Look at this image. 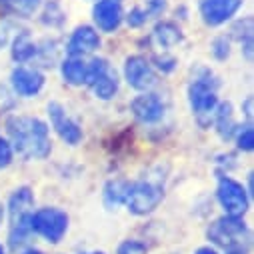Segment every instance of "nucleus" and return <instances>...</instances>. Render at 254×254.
Here are the masks:
<instances>
[{"label":"nucleus","mask_w":254,"mask_h":254,"mask_svg":"<svg viewBox=\"0 0 254 254\" xmlns=\"http://www.w3.org/2000/svg\"><path fill=\"white\" fill-rule=\"evenodd\" d=\"M10 146L24 160H42L50 154L48 124L34 116H10L6 120Z\"/></svg>","instance_id":"1"},{"label":"nucleus","mask_w":254,"mask_h":254,"mask_svg":"<svg viewBox=\"0 0 254 254\" xmlns=\"http://www.w3.org/2000/svg\"><path fill=\"white\" fill-rule=\"evenodd\" d=\"M166 172H168V166H162V164L152 166L140 180H136L128 186L124 204L128 206V210L132 214H138V216L148 214L160 204V200L164 196Z\"/></svg>","instance_id":"2"},{"label":"nucleus","mask_w":254,"mask_h":254,"mask_svg":"<svg viewBox=\"0 0 254 254\" xmlns=\"http://www.w3.org/2000/svg\"><path fill=\"white\" fill-rule=\"evenodd\" d=\"M32 206H34V194L28 186L16 188L10 200H8V216H10V230H8V244L10 248L22 246L30 232V220H32Z\"/></svg>","instance_id":"3"},{"label":"nucleus","mask_w":254,"mask_h":254,"mask_svg":"<svg viewBox=\"0 0 254 254\" xmlns=\"http://www.w3.org/2000/svg\"><path fill=\"white\" fill-rule=\"evenodd\" d=\"M216 90H218V80L214 78V74L208 68L198 66L196 74L188 84V102L202 124H204V118H210L218 106Z\"/></svg>","instance_id":"4"},{"label":"nucleus","mask_w":254,"mask_h":254,"mask_svg":"<svg viewBox=\"0 0 254 254\" xmlns=\"http://www.w3.org/2000/svg\"><path fill=\"white\" fill-rule=\"evenodd\" d=\"M208 238L228 250H242L244 244H248L250 240V232L246 222L240 216H222L218 220H214L208 228Z\"/></svg>","instance_id":"5"},{"label":"nucleus","mask_w":254,"mask_h":254,"mask_svg":"<svg viewBox=\"0 0 254 254\" xmlns=\"http://www.w3.org/2000/svg\"><path fill=\"white\" fill-rule=\"evenodd\" d=\"M30 226H32V232L42 236L46 242L56 244L64 238V234L68 230V214L60 208H54V206L40 208V210L32 212Z\"/></svg>","instance_id":"6"},{"label":"nucleus","mask_w":254,"mask_h":254,"mask_svg":"<svg viewBox=\"0 0 254 254\" xmlns=\"http://www.w3.org/2000/svg\"><path fill=\"white\" fill-rule=\"evenodd\" d=\"M216 196L228 216H242L248 210V192L240 182H236L230 176H222L218 180Z\"/></svg>","instance_id":"7"},{"label":"nucleus","mask_w":254,"mask_h":254,"mask_svg":"<svg viewBox=\"0 0 254 254\" xmlns=\"http://www.w3.org/2000/svg\"><path fill=\"white\" fill-rule=\"evenodd\" d=\"M124 78L136 90H150L156 84V72L144 56H128L124 62Z\"/></svg>","instance_id":"8"},{"label":"nucleus","mask_w":254,"mask_h":254,"mask_svg":"<svg viewBox=\"0 0 254 254\" xmlns=\"http://www.w3.org/2000/svg\"><path fill=\"white\" fill-rule=\"evenodd\" d=\"M48 116H50V122H52V128L56 130V134L64 140L66 144L76 146L82 140V130H80L78 122H74L66 114V110L62 108V104L50 102L48 104Z\"/></svg>","instance_id":"9"},{"label":"nucleus","mask_w":254,"mask_h":254,"mask_svg":"<svg viewBox=\"0 0 254 254\" xmlns=\"http://www.w3.org/2000/svg\"><path fill=\"white\" fill-rule=\"evenodd\" d=\"M130 110L132 114L144 122V124H154L158 120H162V116L166 114V102L160 94L154 92H142L138 94L132 102H130Z\"/></svg>","instance_id":"10"},{"label":"nucleus","mask_w":254,"mask_h":254,"mask_svg":"<svg viewBox=\"0 0 254 254\" xmlns=\"http://www.w3.org/2000/svg\"><path fill=\"white\" fill-rule=\"evenodd\" d=\"M244 0H202L200 2V14L202 20L208 26H218L232 18L236 10L242 6Z\"/></svg>","instance_id":"11"},{"label":"nucleus","mask_w":254,"mask_h":254,"mask_svg":"<svg viewBox=\"0 0 254 254\" xmlns=\"http://www.w3.org/2000/svg\"><path fill=\"white\" fill-rule=\"evenodd\" d=\"M92 18L102 32H114L122 20V0H98L92 8Z\"/></svg>","instance_id":"12"},{"label":"nucleus","mask_w":254,"mask_h":254,"mask_svg":"<svg viewBox=\"0 0 254 254\" xmlns=\"http://www.w3.org/2000/svg\"><path fill=\"white\" fill-rule=\"evenodd\" d=\"M10 82H12V88L18 96H34L44 86V74L34 70V68L18 66L12 70Z\"/></svg>","instance_id":"13"},{"label":"nucleus","mask_w":254,"mask_h":254,"mask_svg":"<svg viewBox=\"0 0 254 254\" xmlns=\"http://www.w3.org/2000/svg\"><path fill=\"white\" fill-rule=\"evenodd\" d=\"M100 46V38H98V32L92 28V26H78L68 44H66V52L68 56H84V54H90L94 52L96 48Z\"/></svg>","instance_id":"14"},{"label":"nucleus","mask_w":254,"mask_h":254,"mask_svg":"<svg viewBox=\"0 0 254 254\" xmlns=\"http://www.w3.org/2000/svg\"><path fill=\"white\" fill-rule=\"evenodd\" d=\"M88 86H90V90H92V94H94L96 98H100V100H110V98L118 92L120 80H118L116 70L108 64Z\"/></svg>","instance_id":"15"},{"label":"nucleus","mask_w":254,"mask_h":254,"mask_svg":"<svg viewBox=\"0 0 254 254\" xmlns=\"http://www.w3.org/2000/svg\"><path fill=\"white\" fill-rule=\"evenodd\" d=\"M60 72H62V78H64L66 84L70 86H80L84 84V74H86V62L78 56H70L62 62L60 66Z\"/></svg>","instance_id":"16"},{"label":"nucleus","mask_w":254,"mask_h":254,"mask_svg":"<svg viewBox=\"0 0 254 254\" xmlns=\"http://www.w3.org/2000/svg\"><path fill=\"white\" fill-rule=\"evenodd\" d=\"M214 124L218 128V134L222 138H232L236 132V122H234V112L230 102H222L218 110H214Z\"/></svg>","instance_id":"17"},{"label":"nucleus","mask_w":254,"mask_h":254,"mask_svg":"<svg viewBox=\"0 0 254 254\" xmlns=\"http://www.w3.org/2000/svg\"><path fill=\"white\" fill-rule=\"evenodd\" d=\"M128 186H130V182H126V180H110L104 186V204L110 210H114L116 206L124 204L126 192H128Z\"/></svg>","instance_id":"18"},{"label":"nucleus","mask_w":254,"mask_h":254,"mask_svg":"<svg viewBox=\"0 0 254 254\" xmlns=\"http://www.w3.org/2000/svg\"><path fill=\"white\" fill-rule=\"evenodd\" d=\"M36 52H38V48L32 42L28 32H22V34H18L14 38V42H12V58L16 62H28L30 58L36 56Z\"/></svg>","instance_id":"19"},{"label":"nucleus","mask_w":254,"mask_h":254,"mask_svg":"<svg viewBox=\"0 0 254 254\" xmlns=\"http://www.w3.org/2000/svg\"><path fill=\"white\" fill-rule=\"evenodd\" d=\"M154 40H156L160 46L170 48V46H174V44H178V42L182 40V32H180V28H178L176 24H172V22H160V24H156V28H154Z\"/></svg>","instance_id":"20"},{"label":"nucleus","mask_w":254,"mask_h":254,"mask_svg":"<svg viewBox=\"0 0 254 254\" xmlns=\"http://www.w3.org/2000/svg\"><path fill=\"white\" fill-rule=\"evenodd\" d=\"M236 144L244 152H250L254 148V130H252L250 124H246V126H242V128L236 130Z\"/></svg>","instance_id":"21"},{"label":"nucleus","mask_w":254,"mask_h":254,"mask_svg":"<svg viewBox=\"0 0 254 254\" xmlns=\"http://www.w3.org/2000/svg\"><path fill=\"white\" fill-rule=\"evenodd\" d=\"M4 2H8V6L16 12V14H22V16H30L38 4L40 0H4Z\"/></svg>","instance_id":"22"},{"label":"nucleus","mask_w":254,"mask_h":254,"mask_svg":"<svg viewBox=\"0 0 254 254\" xmlns=\"http://www.w3.org/2000/svg\"><path fill=\"white\" fill-rule=\"evenodd\" d=\"M118 254H146V246L138 240H124L118 246Z\"/></svg>","instance_id":"23"},{"label":"nucleus","mask_w":254,"mask_h":254,"mask_svg":"<svg viewBox=\"0 0 254 254\" xmlns=\"http://www.w3.org/2000/svg\"><path fill=\"white\" fill-rule=\"evenodd\" d=\"M12 154H14V150H12L10 142H8L6 138L0 136V170L6 168V166H10V162H12Z\"/></svg>","instance_id":"24"},{"label":"nucleus","mask_w":254,"mask_h":254,"mask_svg":"<svg viewBox=\"0 0 254 254\" xmlns=\"http://www.w3.org/2000/svg\"><path fill=\"white\" fill-rule=\"evenodd\" d=\"M148 18V10H142V8H134L130 14H128V24L130 26H140L144 24Z\"/></svg>","instance_id":"25"},{"label":"nucleus","mask_w":254,"mask_h":254,"mask_svg":"<svg viewBox=\"0 0 254 254\" xmlns=\"http://www.w3.org/2000/svg\"><path fill=\"white\" fill-rule=\"evenodd\" d=\"M214 54H216V58H220V60L230 54V50H228V40H226L224 36L214 42Z\"/></svg>","instance_id":"26"},{"label":"nucleus","mask_w":254,"mask_h":254,"mask_svg":"<svg viewBox=\"0 0 254 254\" xmlns=\"http://www.w3.org/2000/svg\"><path fill=\"white\" fill-rule=\"evenodd\" d=\"M196 254H218V252L214 248H210V246H202V248L196 250Z\"/></svg>","instance_id":"27"},{"label":"nucleus","mask_w":254,"mask_h":254,"mask_svg":"<svg viewBox=\"0 0 254 254\" xmlns=\"http://www.w3.org/2000/svg\"><path fill=\"white\" fill-rule=\"evenodd\" d=\"M6 40H8V34H6V30H4V28H0V48H2V46L6 44Z\"/></svg>","instance_id":"28"},{"label":"nucleus","mask_w":254,"mask_h":254,"mask_svg":"<svg viewBox=\"0 0 254 254\" xmlns=\"http://www.w3.org/2000/svg\"><path fill=\"white\" fill-rule=\"evenodd\" d=\"M22 254H44L42 250H38V248H28V250H24Z\"/></svg>","instance_id":"29"},{"label":"nucleus","mask_w":254,"mask_h":254,"mask_svg":"<svg viewBox=\"0 0 254 254\" xmlns=\"http://www.w3.org/2000/svg\"><path fill=\"white\" fill-rule=\"evenodd\" d=\"M0 254H6V252H4V248H2V244H0Z\"/></svg>","instance_id":"30"},{"label":"nucleus","mask_w":254,"mask_h":254,"mask_svg":"<svg viewBox=\"0 0 254 254\" xmlns=\"http://www.w3.org/2000/svg\"><path fill=\"white\" fill-rule=\"evenodd\" d=\"M0 222H2V206H0Z\"/></svg>","instance_id":"31"},{"label":"nucleus","mask_w":254,"mask_h":254,"mask_svg":"<svg viewBox=\"0 0 254 254\" xmlns=\"http://www.w3.org/2000/svg\"><path fill=\"white\" fill-rule=\"evenodd\" d=\"M90 254H104V252H90Z\"/></svg>","instance_id":"32"},{"label":"nucleus","mask_w":254,"mask_h":254,"mask_svg":"<svg viewBox=\"0 0 254 254\" xmlns=\"http://www.w3.org/2000/svg\"><path fill=\"white\" fill-rule=\"evenodd\" d=\"M230 254H242V252H234V250H232V252H230Z\"/></svg>","instance_id":"33"},{"label":"nucleus","mask_w":254,"mask_h":254,"mask_svg":"<svg viewBox=\"0 0 254 254\" xmlns=\"http://www.w3.org/2000/svg\"><path fill=\"white\" fill-rule=\"evenodd\" d=\"M0 2H2V0H0Z\"/></svg>","instance_id":"34"}]
</instances>
